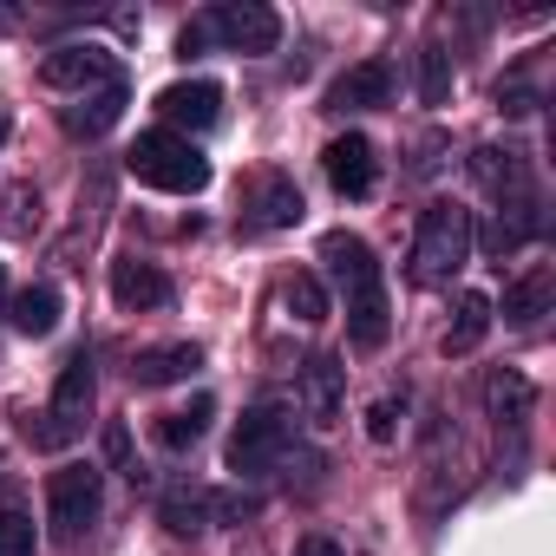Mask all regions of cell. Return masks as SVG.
<instances>
[{
  "instance_id": "cell-9",
  "label": "cell",
  "mask_w": 556,
  "mask_h": 556,
  "mask_svg": "<svg viewBox=\"0 0 556 556\" xmlns=\"http://www.w3.org/2000/svg\"><path fill=\"white\" fill-rule=\"evenodd\" d=\"M393 92H400L393 60H361L328 86V112H380V105H393Z\"/></svg>"
},
{
  "instance_id": "cell-30",
  "label": "cell",
  "mask_w": 556,
  "mask_h": 556,
  "mask_svg": "<svg viewBox=\"0 0 556 556\" xmlns=\"http://www.w3.org/2000/svg\"><path fill=\"white\" fill-rule=\"evenodd\" d=\"M105 452H112V465H118V471H125V478H131V484H138V478H144V465H138V458H131V439H125V426H112V432H105Z\"/></svg>"
},
{
  "instance_id": "cell-21",
  "label": "cell",
  "mask_w": 556,
  "mask_h": 556,
  "mask_svg": "<svg viewBox=\"0 0 556 556\" xmlns=\"http://www.w3.org/2000/svg\"><path fill=\"white\" fill-rule=\"evenodd\" d=\"M210 419H216V400H210V393H197L190 406H177V413H164V419H157V445H164V452H190V445L210 432Z\"/></svg>"
},
{
  "instance_id": "cell-22",
  "label": "cell",
  "mask_w": 556,
  "mask_h": 556,
  "mask_svg": "<svg viewBox=\"0 0 556 556\" xmlns=\"http://www.w3.org/2000/svg\"><path fill=\"white\" fill-rule=\"evenodd\" d=\"M157 517H164L170 536H197V530H210V491L203 484H170L164 504H157Z\"/></svg>"
},
{
  "instance_id": "cell-8",
  "label": "cell",
  "mask_w": 556,
  "mask_h": 556,
  "mask_svg": "<svg viewBox=\"0 0 556 556\" xmlns=\"http://www.w3.org/2000/svg\"><path fill=\"white\" fill-rule=\"evenodd\" d=\"M157 118H164V131H177V138L210 131V125L223 118V86H216V79H177V86L157 92Z\"/></svg>"
},
{
  "instance_id": "cell-24",
  "label": "cell",
  "mask_w": 556,
  "mask_h": 556,
  "mask_svg": "<svg viewBox=\"0 0 556 556\" xmlns=\"http://www.w3.org/2000/svg\"><path fill=\"white\" fill-rule=\"evenodd\" d=\"M282 302H289V315L302 321V328H321L328 321V289H321V275H289V282H282Z\"/></svg>"
},
{
  "instance_id": "cell-14",
  "label": "cell",
  "mask_w": 556,
  "mask_h": 556,
  "mask_svg": "<svg viewBox=\"0 0 556 556\" xmlns=\"http://www.w3.org/2000/svg\"><path fill=\"white\" fill-rule=\"evenodd\" d=\"M484 413L497 419V432H523L530 413H536V387L517 367H491L484 374Z\"/></svg>"
},
{
  "instance_id": "cell-28",
  "label": "cell",
  "mask_w": 556,
  "mask_h": 556,
  "mask_svg": "<svg viewBox=\"0 0 556 556\" xmlns=\"http://www.w3.org/2000/svg\"><path fill=\"white\" fill-rule=\"evenodd\" d=\"M393 432H400V400L387 393V400H374V413H367V439H374V445H393Z\"/></svg>"
},
{
  "instance_id": "cell-18",
  "label": "cell",
  "mask_w": 556,
  "mask_h": 556,
  "mask_svg": "<svg viewBox=\"0 0 556 556\" xmlns=\"http://www.w3.org/2000/svg\"><path fill=\"white\" fill-rule=\"evenodd\" d=\"M60 308H66V302H60V289H53V282H27V289L8 302V321H14L27 341H47V334L60 328Z\"/></svg>"
},
{
  "instance_id": "cell-29",
  "label": "cell",
  "mask_w": 556,
  "mask_h": 556,
  "mask_svg": "<svg viewBox=\"0 0 556 556\" xmlns=\"http://www.w3.org/2000/svg\"><path fill=\"white\" fill-rule=\"evenodd\" d=\"M497 112H510V118L536 112V86H530V79H504V86H497Z\"/></svg>"
},
{
  "instance_id": "cell-17",
  "label": "cell",
  "mask_w": 556,
  "mask_h": 556,
  "mask_svg": "<svg viewBox=\"0 0 556 556\" xmlns=\"http://www.w3.org/2000/svg\"><path fill=\"white\" fill-rule=\"evenodd\" d=\"M471 177L504 203V197H523V190H536L530 184V170H523V151H497V144H484V151H471Z\"/></svg>"
},
{
  "instance_id": "cell-15",
  "label": "cell",
  "mask_w": 556,
  "mask_h": 556,
  "mask_svg": "<svg viewBox=\"0 0 556 556\" xmlns=\"http://www.w3.org/2000/svg\"><path fill=\"white\" fill-rule=\"evenodd\" d=\"M549 302H556V268L549 262H530L517 282L504 289V321L510 328H536L549 315Z\"/></svg>"
},
{
  "instance_id": "cell-10",
  "label": "cell",
  "mask_w": 556,
  "mask_h": 556,
  "mask_svg": "<svg viewBox=\"0 0 556 556\" xmlns=\"http://www.w3.org/2000/svg\"><path fill=\"white\" fill-rule=\"evenodd\" d=\"M40 79H47V86H60V92H79V86H112V79H118V66H112V53H105V47L73 40V47H53V53L40 60Z\"/></svg>"
},
{
  "instance_id": "cell-25",
  "label": "cell",
  "mask_w": 556,
  "mask_h": 556,
  "mask_svg": "<svg viewBox=\"0 0 556 556\" xmlns=\"http://www.w3.org/2000/svg\"><path fill=\"white\" fill-rule=\"evenodd\" d=\"M445 99H452V53L419 47V105H445Z\"/></svg>"
},
{
  "instance_id": "cell-33",
  "label": "cell",
  "mask_w": 556,
  "mask_h": 556,
  "mask_svg": "<svg viewBox=\"0 0 556 556\" xmlns=\"http://www.w3.org/2000/svg\"><path fill=\"white\" fill-rule=\"evenodd\" d=\"M8 131H14V118H8V105H0V144H8Z\"/></svg>"
},
{
  "instance_id": "cell-13",
  "label": "cell",
  "mask_w": 556,
  "mask_h": 556,
  "mask_svg": "<svg viewBox=\"0 0 556 556\" xmlns=\"http://www.w3.org/2000/svg\"><path fill=\"white\" fill-rule=\"evenodd\" d=\"M295 393H302V413H308L315 426H334V419H341V400H348V367H341L334 354H315V361H302Z\"/></svg>"
},
{
  "instance_id": "cell-31",
  "label": "cell",
  "mask_w": 556,
  "mask_h": 556,
  "mask_svg": "<svg viewBox=\"0 0 556 556\" xmlns=\"http://www.w3.org/2000/svg\"><path fill=\"white\" fill-rule=\"evenodd\" d=\"M295 556H348V549H341L334 536H321V530H315V536H302V543H295Z\"/></svg>"
},
{
  "instance_id": "cell-5",
  "label": "cell",
  "mask_w": 556,
  "mask_h": 556,
  "mask_svg": "<svg viewBox=\"0 0 556 556\" xmlns=\"http://www.w3.org/2000/svg\"><path fill=\"white\" fill-rule=\"evenodd\" d=\"M92 400H99V361H92V348H73L66 367H60V380H53V406L40 413L47 426H27V439H34V445H66V439H79L86 419H92Z\"/></svg>"
},
{
  "instance_id": "cell-1",
  "label": "cell",
  "mask_w": 556,
  "mask_h": 556,
  "mask_svg": "<svg viewBox=\"0 0 556 556\" xmlns=\"http://www.w3.org/2000/svg\"><path fill=\"white\" fill-rule=\"evenodd\" d=\"M321 268H328V282L348 295V334H354V348H361V354L387 348V334H393V308H387V275H380L367 236H354V229H328V236H321Z\"/></svg>"
},
{
  "instance_id": "cell-23",
  "label": "cell",
  "mask_w": 556,
  "mask_h": 556,
  "mask_svg": "<svg viewBox=\"0 0 556 556\" xmlns=\"http://www.w3.org/2000/svg\"><path fill=\"white\" fill-rule=\"evenodd\" d=\"M484 334H491V295L465 289L458 308H452V328H445V354H471Z\"/></svg>"
},
{
  "instance_id": "cell-6",
  "label": "cell",
  "mask_w": 556,
  "mask_h": 556,
  "mask_svg": "<svg viewBox=\"0 0 556 556\" xmlns=\"http://www.w3.org/2000/svg\"><path fill=\"white\" fill-rule=\"evenodd\" d=\"M289 445H295V426H289V413L282 406H249L242 419H236V432H229V471L236 478H268L275 465L289 458Z\"/></svg>"
},
{
  "instance_id": "cell-20",
  "label": "cell",
  "mask_w": 556,
  "mask_h": 556,
  "mask_svg": "<svg viewBox=\"0 0 556 556\" xmlns=\"http://www.w3.org/2000/svg\"><path fill=\"white\" fill-rule=\"evenodd\" d=\"M118 118H125V79H112V86H99L92 99L66 105V131H73V138H105Z\"/></svg>"
},
{
  "instance_id": "cell-16",
  "label": "cell",
  "mask_w": 556,
  "mask_h": 556,
  "mask_svg": "<svg viewBox=\"0 0 556 556\" xmlns=\"http://www.w3.org/2000/svg\"><path fill=\"white\" fill-rule=\"evenodd\" d=\"M203 367V348L197 341H164V348H144L138 361H131V380L138 387H177V380H190Z\"/></svg>"
},
{
  "instance_id": "cell-3",
  "label": "cell",
  "mask_w": 556,
  "mask_h": 556,
  "mask_svg": "<svg viewBox=\"0 0 556 556\" xmlns=\"http://www.w3.org/2000/svg\"><path fill=\"white\" fill-rule=\"evenodd\" d=\"M471 262V210L439 197L419 210V229H413V282L419 289H445L452 275Z\"/></svg>"
},
{
  "instance_id": "cell-12",
  "label": "cell",
  "mask_w": 556,
  "mask_h": 556,
  "mask_svg": "<svg viewBox=\"0 0 556 556\" xmlns=\"http://www.w3.org/2000/svg\"><path fill=\"white\" fill-rule=\"evenodd\" d=\"M112 302L125 315H144V308H170V275L157 262H138V255H118L112 262Z\"/></svg>"
},
{
  "instance_id": "cell-7",
  "label": "cell",
  "mask_w": 556,
  "mask_h": 556,
  "mask_svg": "<svg viewBox=\"0 0 556 556\" xmlns=\"http://www.w3.org/2000/svg\"><path fill=\"white\" fill-rule=\"evenodd\" d=\"M105 504V471L99 465H60L47 478V510H53V530L60 536H86L92 517Z\"/></svg>"
},
{
  "instance_id": "cell-32",
  "label": "cell",
  "mask_w": 556,
  "mask_h": 556,
  "mask_svg": "<svg viewBox=\"0 0 556 556\" xmlns=\"http://www.w3.org/2000/svg\"><path fill=\"white\" fill-rule=\"evenodd\" d=\"M14 27H21V14H14V8H0V34H14Z\"/></svg>"
},
{
  "instance_id": "cell-34",
  "label": "cell",
  "mask_w": 556,
  "mask_h": 556,
  "mask_svg": "<svg viewBox=\"0 0 556 556\" xmlns=\"http://www.w3.org/2000/svg\"><path fill=\"white\" fill-rule=\"evenodd\" d=\"M0 308H8V262H0Z\"/></svg>"
},
{
  "instance_id": "cell-27",
  "label": "cell",
  "mask_w": 556,
  "mask_h": 556,
  "mask_svg": "<svg viewBox=\"0 0 556 556\" xmlns=\"http://www.w3.org/2000/svg\"><path fill=\"white\" fill-rule=\"evenodd\" d=\"M0 556H34V517L0 510Z\"/></svg>"
},
{
  "instance_id": "cell-2",
  "label": "cell",
  "mask_w": 556,
  "mask_h": 556,
  "mask_svg": "<svg viewBox=\"0 0 556 556\" xmlns=\"http://www.w3.org/2000/svg\"><path fill=\"white\" fill-rule=\"evenodd\" d=\"M203 47H223V53H275L282 47V14L275 8H262V0H223V8H210V14H197L184 34H177V53L184 60H197Z\"/></svg>"
},
{
  "instance_id": "cell-19",
  "label": "cell",
  "mask_w": 556,
  "mask_h": 556,
  "mask_svg": "<svg viewBox=\"0 0 556 556\" xmlns=\"http://www.w3.org/2000/svg\"><path fill=\"white\" fill-rule=\"evenodd\" d=\"M249 210H255V216H249L255 229H295V223H302V184L275 170V177H262V190H255Z\"/></svg>"
},
{
  "instance_id": "cell-4",
  "label": "cell",
  "mask_w": 556,
  "mask_h": 556,
  "mask_svg": "<svg viewBox=\"0 0 556 556\" xmlns=\"http://www.w3.org/2000/svg\"><path fill=\"white\" fill-rule=\"evenodd\" d=\"M125 170L138 177V184H151V190H170V197H197L203 184H210V157L190 144V138H177V131H138V144L125 151Z\"/></svg>"
},
{
  "instance_id": "cell-26",
  "label": "cell",
  "mask_w": 556,
  "mask_h": 556,
  "mask_svg": "<svg viewBox=\"0 0 556 556\" xmlns=\"http://www.w3.org/2000/svg\"><path fill=\"white\" fill-rule=\"evenodd\" d=\"M34 223H40V197L27 184L0 190V229H8V236H34Z\"/></svg>"
},
{
  "instance_id": "cell-11",
  "label": "cell",
  "mask_w": 556,
  "mask_h": 556,
  "mask_svg": "<svg viewBox=\"0 0 556 556\" xmlns=\"http://www.w3.org/2000/svg\"><path fill=\"white\" fill-rule=\"evenodd\" d=\"M321 170H328V184H334L341 197H374V184H380V157H374V144H367L361 131L328 138Z\"/></svg>"
}]
</instances>
